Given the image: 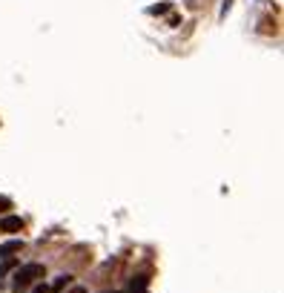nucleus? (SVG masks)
<instances>
[{
  "instance_id": "1",
  "label": "nucleus",
  "mask_w": 284,
  "mask_h": 293,
  "mask_svg": "<svg viewBox=\"0 0 284 293\" xmlns=\"http://www.w3.org/2000/svg\"><path fill=\"white\" fill-rule=\"evenodd\" d=\"M37 276H43V264H23V267L15 270V282H12V288H15L17 293L26 291Z\"/></svg>"
},
{
  "instance_id": "2",
  "label": "nucleus",
  "mask_w": 284,
  "mask_h": 293,
  "mask_svg": "<svg viewBox=\"0 0 284 293\" xmlns=\"http://www.w3.org/2000/svg\"><path fill=\"white\" fill-rule=\"evenodd\" d=\"M17 250H23V239H12V241L0 244V259H12Z\"/></svg>"
},
{
  "instance_id": "3",
  "label": "nucleus",
  "mask_w": 284,
  "mask_h": 293,
  "mask_svg": "<svg viewBox=\"0 0 284 293\" xmlns=\"http://www.w3.org/2000/svg\"><path fill=\"white\" fill-rule=\"evenodd\" d=\"M0 230H3V233H17V230H23V219H20V216H6V219L0 222Z\"/></svg>"
},
{
  "instance_id": "4",
  "label": "nucleus",
  "mask_w": 284,
  "mask_h": 293,
  "mask_svg": "<svg viewBox=\"0 0 284 293\" xmlns=\"http://www.w3.org/2000/svg\"><path fill=\"white\" fill-rule=\"evenodd\" d=\"M69 282H72V276H58V279H55V282L49 285V293H58V291H63V288H66Z\"/></svg>"
},
{
  "instance_id": "5",
  "label": "nucleus",
  "mask_w": 284,
  "mask_h": 293,
  "mask_svg": "<svg viewBox=\"0 0 284 293\" xmlns=\"http://www.w3.org/2000/svg\"><path fill=\"white\" fill-rule=\"evenodd\" d=\"M169 12V3H155V6H150V15H167Z\"/></svg>"
},
{
  "instance_id": "6",
  "label": "nucleus",
  "mask_w": 284,
  "mask_h": 293,
  "mask_svg": "<svg viewBox=\"0 0 284 293\" xmlns=\"http://www.w3.org/2000/svg\"><path fill=\"white\" fill-rule=\"evenodd\" d=\"M147 279H150V276H138V279H132V291H141V288H147Z\"/></svg>"
},
{
  "instance_id": "7",
  "label": "nucleus",
  "mask_w": 284,
  "mask_h": 293,
  "mask_svg": "<svg viewBox=\"0 0 284 293\" xmlns=\"http://www.w3.org/2000/svg\"><path fill=\"white\" fill-rule=\"evenodd\" d=\"M32 293H49V288H46V285H37V288H34Z\"/></svg>"
},
{
  "instance_id": "8",
  "label": "nucleus",
  "mask_w": 284,
  "mask_h": 293,
  "mask_svg": "<svg viewBox=\"0 0 284 293\" xmlns=\"http://www.w3.org/2000/svg\"><path fill=\"white\" fill-rule=\"evenodd\" d=\"M0 210H9V198H0Z\"/></svg>"
},
{
  "instance_id": "9",
  "label": "nucleus",
  "mask_w": 284,
  "mask_h": 293,
  "mask_svg": "<svg viewBox=\"0 0 284 293\" xmlns=\"http://www.w3.org/2000/svg\"><path fill=\"white\" fill-rule=\"evenodd\" d=\"M72 293H84V288H75V291H72Z\"/></svg>"
},
{
  "instance_id": "10",
  "label": "nucleus",
  "mask_w": 284,
  "mask_h": 293,
  "mask_svg": "<svg viewBox=\"0 0 284 293\" xmlns=\"http://www.w3.org/2000/svg\"><path fill=\"white\" fill-rule=\"evenodd\" d=\"M0 276H3V267H0ZM0 285H3V282H0Z\"/></svg>"
},
{
  "instance_id": "11",
  "label": "nucleus",
  "mask_w": 284,
  "mask_h": 293,
  "mask_svg": "<svg viewBox=\"0 0 284 293\" xmlns=\"http://www.w3.org/2000/svg\"><path fill=\"white\" fill-rule=\"evenodd\" d=\"M138 293H147V291H138Z\"/></svg>"
}]
</instances>
